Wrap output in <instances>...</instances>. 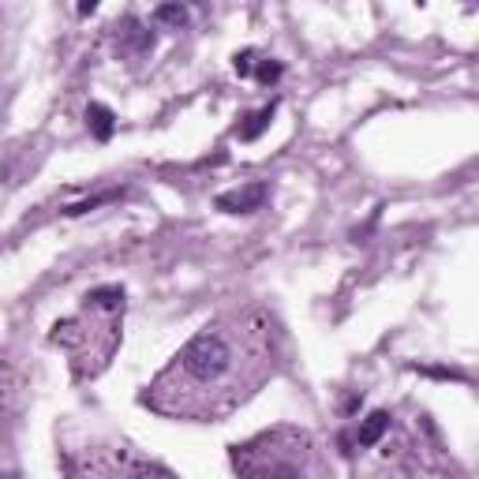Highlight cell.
<instances>
[{"instance_id": "cell-1", "label": "cell", "mask_w": 479, "mask_h": 479, "mask_svg": "<svg viewBox=\"0 0 479 479\" xmlns=\"http://www.w3.org/2000/svg\"><path fill=\"white\" fill-rule=\"evenodd\" d=\"M255 363V360H240V341L236 333H225V326L214 330H199L191 341L176 352V363L165 375H176V394H225L221 386L233 382L236 367Z\"/></svg>"}, {"instance_id": "cell-2", "label": "cell", "mask_w": 479, "mask_h": 479, "mask_svg": "<svg viewBox=\"0 0 479 479\" xmlns=\"http://www.w3.org/2000/svg\"><path fill=\"white\" fill-rule=\"evenodd\" d=\"M289 446H281V431L266 435L251 446L236 450V465L243 468L247 479H311L307 472V450H299L307 438L299 435H285Z\"/></svg>"}, {"instance_id": "cell-3", "label": "cell", "mask_w": 479, "mask_h": 479, "mask_svg": "<svg viewBox=\"0 0 479 479\" xmlns=\"http://www.w3.org/2000/svg\"><path fill=\"white\" fill-rule=\"evenodd\" d=\"M266 195H270L266 184H243V188H233V191H221L218 210H225V214H251V210H259L266 203Z\"/></svg>"}, {"instance_id": "cell-4", "label": "cell", "mask_w": 479, "mask_h": 479, "mask_svg": "<svg viewBox=\"0 0 479 479\" xmlns=\"http://www.w3.org/2000/svg\"><path fill=\"white\" fill-rule=\"evenodd\" d=\"M386 431H389V412H371V416L360 423L356 442H360L363 450H371V446H375V442H379Z\"/></svg>"}, {"instance_id": "cell-5", "label": "cell", "mask_w": 479, "mask_h": 479, "mask_svg": "<svg viewBox=\"0 0 479 479\" xmlns=\"http://www.w3.org/2000/svg\"><path fill=\"white\" fill-rule=\"evenodd\" d=\"M86 124H91V132L101 143H109L116 132V116H113V109H105V105H91V109H86Z\"/></svg>"}, {"instance_id": "cell-6", "label": "cell", "mask_w": 479, "mask_h": 479, "mask_svg": "<svg viewBox=\"0 0 479 479\" xmlns=\"http://www.w3.org/2000/svg\"><path fill=\"white\" fill-rule=\"evenodd\" d=\"M270 120H274V105H262L259 113H251V116H247V120L240 124L236 135L243 139V143H251V139H259L266 128H270Z\"/></svg>"}, {"instance_id": "cell-7", "label": "cell", "mask_w": 479, "mask_h": 479, "mask_svg": "<svg viewBox=\"0 0 479 479\" xmlns=\"http://www.w3.org/2000/svg\"><path fill=\"white\" fill-rule=\"evenodd\" d=\"M86 304H91V307H101V311H116V307H124V289H120V285L94 289L91 296H86Z\"/></svg>"}, {"instance_id": "cell-8", "label": "cell", "mask_w": 479, "mask_h": 479, "mask_svg": "<svg viewBox=\"0 0 479 479\" xmlns=\"http://www.w3.org/2000/svg\"><path fill=\"white\" fill-rule=\"evenodd\" d=\"M124 479H176L165 465H154V460H135V465L124 472Z\"/></svg>"}, {"instance_id": "cell-9", "label": "cell", "mask_w": 479, "mask_h": 479, "mask_svg": "<svg viewBox=\"0 0 479 479\" xmlns=\"http://www.w3.org/2000/svg\"><path fill=\"white\" fill-rule=\"evenodd\" d=\"M154 23H162V27H184L188 23V12L180 4H162V8H154Z\"/></svg>"}, {"instance_id": "cell-10", "label": "cell", "mask_w": 479, "mask_h": 479, "mask_svg": "<svg viewBox=\"0 0 479 479\" xmlns=\"http://www.w3.org/2000/svg\"><path fill=\"white\" fill-rule=\"evenodd\" d=\"M255 79H259V83H277V79H281V64H277V60H262V64L255 68Z\"/></svg>"}, {"instance_id": "cell-11", "label": "cell", "mask_w": 479, "mask_h": 479, "mask_svg": "<svg viewBox=\"0 0 479 479\" xmlns=\"http://www.w3.org/2000/svg\"><path fill=\"white\" fill-rule=\"evenodd\" d=\"M236 72H240V76H251V72H255V52H251V49L236 52Z\"/></svg>"}, {"instance_id": "cell-12", "label": "cell", "mask_w": 479, "mask_h": 479, "mask_svg": "<svg viewBox=\"0 0 479 479\" xmlns=\"http://www.w3.org/2000/svg\"><path fill=\"white\" fill-rule=\"evenodd\" d=\"M109 199H116V195H98V199H86V203H79V206H72L68 214H86V210H94V206H101V203H109Z\"/></svg>"}]
</instances>
